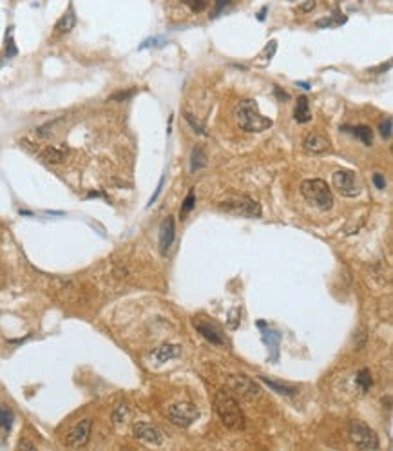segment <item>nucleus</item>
I'll return each instance as SVG.
<instances>
[{"mask_svg":"<svg viewBox=\"0 0 393 451\" xmlns=\"http://www.w3.org/2000/svg\"><path fill=\"white\" fill-rule=\"evenodd\" d=\"M132 430H134V435L138 437L140 440H143V442L151 444V446H159V444H163L161 431H159L156 426H152V424L138 422V424H134Z\"/></svg>","mask_w":393,"mask_h":451,"instance_id":"9","label":"nucleus"},{"mask_svg":"<svg viewBox=\"0 0 393 451\" xmlns=\"http://www.w3.org/2000/svg\"><path fill=\"white\" fill-rule=\"evenodd\" d=\"M379 131H381V136L384 140H389V138H391V118H386V120L379 125Z\"/></svg>","mask_w":393,"mask_h":451,"instance_id":"31","label":"nucleus"},{"mask_svg":"<svg viewBox=\"0 0 393 451\" xmlns=\"http://www.w3.org/2000/svg\"><path fill=\"white\" fill-rule=\"evenodd\" d=\"M266 9H268V8H266V6H265V8H263V9H261V11H259V15H258V20H259V22H263V20H265Z\"/></svg>","mask_w":393,"mask_h":451,"instance_id":"41","label":"nucleus"},{"mask_svg":"<svg viewBox=\"0 0 393 451\" xmlns=\"http://www.w3.org/2000/svg\"><path fill=\"white\" fill-rule=\"evenodd\" d=\"M154 355L159 363H165V361L176 359V357L181 355V348H179L178 344H163V346H159L158 350L154 351Z\"/></svg>","mask_w":393,"mask_h":451,"instance_id":"19","label":"nucleus"},{"mask_svg":"<svg viewBox=\"0 0 393 451\" xmlns=\"http://www.w3.org/2000/svg\"><path fill=\"white\" fill-rule=\"evenodd\" d=\"M11 29H13V28H9V31L6 33V56H8V58H13V56L18 55V49H16L15 42H13Z\"/></svg>","mask_w":393,"mask_h":451,"instance_id":"26","label":"nucleus"},{"mask_svg":"<svg viewBox=\"0 0 393 451\" xmlns=\"http://www.w3.org/2000/svg\"><path fill=\"white\" fill-rule=\"evenodd\" d=\"M297 85H301V87L306 89V91H310V89H312V87H310V84H306V82H297Z\"/></svg>","mask_w":393,"mask_h":451,"instance_id":"42","label":"nucleus"},{"mask_svg":"<svg viewBox=\"0 0 393 451\" xmlns=\"http://www.w3.org/2000/svg\"><path fill=\"white\" fill-rule=\"evenodd\" d=\"M18 449H35V444L29 442V440H20V442H18Z\"/></svg>","mask_w":393,"mask_h":451,"instance_id":"38","label":"nucleus"},{"mask_svg":"<svg viewBox=\"0 0 393 451\" xmlns=\"http://www.w3.org/2000/svg\"><path fill=\"white\" fill-rule=\"evenodd\" d=\"M129 415V408L125 406V404H118V406L114 408V411H112V420H114V424H122L123 420L127 419Z\"/></svg>","mask_w":393,"mask_h":451,"instance_id":"25","label":"nucleus"},{"mask_svg":"<svg viewBox=\"0 0 393 451\" xmlns=\"http://www.w3.org/2000/svg\"><path fill=\"white\" fill-rule=\"evenodd\" d=\"M76 26V15H75V9H73V6H69V9L64 13V15L60 16V20L55 24V31L56 33H69L73 31Z\"/></svg>","mask_w":393,"mask_h":451,"instance_id":"15","label":"nucleus"},{"mask_svg":"<svg viewBox=\"0 0 393 451\" xmlns=\"http://www.w3.org/2000/svg\"><path fill=\"white\" fill-rule=\"evenodd\" d=\"M374 183H375V187L379 188V191H384L386 188V180H384V176L382 174H374Z\"/></svg>","mask_w":393,"mask_h":451,"instance_id":"36","label":"nucleus"},{"mask_svg":"<svg viewBox=\"0 0 393 451\" xmlns=\"http://www.w3.org/2000/svg\"><path fill=\"white\" fill-rule=\"evenodd\" d=\"M346 22V16L341 15H332V16H326V18H321V20L315 22V26L321 29H328V28H337V26L344 24Z\"/></svg>","mask_w":393,"mask_h":451,"instance_id":"23","label":"nucleus"},{"mask_svg":"<svg viewBox=\"0 0 393 451\" xmlns=\"http://www.w3.org/2000/svg\"><path fill=\"white\" fill-rule=\"evenodd\" d=\"M174 236H176L174 220L169 216L167 220L161 223V227H159V250H161V254H167L171 245L174 243Z\"/></svg>","mask_w":393,"mask_h":451,"instance_id":"13","label":"nucleus"},{"mask_svg":"<svg viewBox=\"0 0 393 451\" xmlns=\"http://www.w3.org/2000/svg\"><path fill=\"white\" fill-rule=\"evenodd\" d=\"M261 381L270 388V390H274L275 393H279V395H295V393H297V388L292 386V384L275 383V381L268 379V377H261Z\"/></svg>","mask_w":393,"mask_h":451,"instance_id":"20","label":"nucleus"},{"mask_svg":"<svg viewBox=\"0 0 393 451\" xmlns=\"http://www.w3.org/2000/svg\"><path fill=\"white\" fill-rule=\"evenodd\" d=\"M196 330L201 334L203 337H205L206 341L211 344H214V346H223V337L221 334H219V330H216L214 326H211V324H205V323H194Z\"/></svg>","mask_w":393,"mask_h":451,"instance_id":"14","label":"nucleus"},{"mask_svg":"<svg viewBox=\"0 0 393 451\" xmlns=\"http://www.w3.org/2000/svg\"><path fill=\"white\" fill-rule=\"evenodd\" d=\"M294 118H295V122H297V124H308V122L312 120V112H310L308 98H306V96H299V98H297V105H295Z\"/></svg>","mask_w":393,"mask_h":451,"instance_id":"18","label":"nucleus"},{"mask_svg":"<svg viewBox=\"0 0 393 451\" xmlns=\"http://www.w3.org/2000/svg\"><path fill=\"white\" fill-rule=\"evenodd\" d=\"M163 185H165V176H161V178H159V183H158V187H156L154 194L151 196V200H149L147 207H152V205L156 203V200H158V198H159V194H161V191H163Z\"/></svg>","mask_w":393,"mask_h":451,"instance_id":"33","label":"nucleus"},{"mask_svg":"<svg viewBox=\"0 0 393 451\" xmlns=\"http://www.w3.org/2000/svg\"><path fill=\"white\" fill-rule=\"evenodd\" d=\"M230 2H232V0H216L211 18H218V16L221 15L223 11H225V8H226V6H228V4H230Z\"/></svg>","mask_w":393,"mask_h":451,"instance_id":"30","label":"nucleus"},{"mask_svg":"<svg viewBox=\"0 0 393 451\" xmlns=\"http://www.w3.org/2000/svg\"><path fill=\"white\" fill-rule=\"evenodd\" d=\"M13 420H15L13 411L8 406H4V404H0V428L4 431H11Z\"/></svg>","mask_w":393,"mask_h":451,"instance_id":"22","label":"nucleus"},{"mask_svg":"<svg viewBox=\"0 0 393 451\" xmlns=\"http://www.w3.org/2000/svg\"><path fill=\"white\" fill-rule=\"evenodd\" d=\"M357 386L361 388V391H368L369 386H372V373H369L368 368H362L357 373V379H355Z\"/></svg>","mask_w":393,"mask_h":451,"instance_id":"24","label":"nucleus"},{"mask_svg":"<svg viewBox=\"0 0 393 451\" xmlns=\"http://www.w3.org/2000/svg\"><path fill=\"white\" fill-rule=\"evenodd\" d=\"M274 92L279 96V98H281V100H290V96H288V92L281 91V89H279L278 85H274Z\"/></svg>","mask_w":393,"mask_h":451,"instance_id":"39","label":"nucleus"},{"mask_svg":"<svg viewBox=\"0 0 393 451\" xmlns=\"http://www.w3.org/2000/svg\"><path fill=\"white\" fill-rule=\"evenodd\" d=\"M91 428H93V420L91 419H84L80 420L75 428L67 433V439H65V444L69 447H84L85 444L89 442V437H91Z\"/></svg>","mask_w":393,"mask_h":451,"instance_id":"8","label":"nucleus"},{"mask_svg":"<svg viewBox=\"0 0 393 451\" xmlns=\"http://www.w3.org/2000/svg\"><path fill=\"white\" fill-rule=\"evenodd\" d=\"M258 326L261 328V337H263V343L268 346V350L272 351V359L278 361V353H279V344H281V334L275 330H272V328L266 326V323H263V321H259Z\"/></svg>","mask_w":393,"mask_h":451,"instance_id":"12","label":"nucleus"},{"mask_svg":"<svg viewBox=\"0 0 393 451\" xmlns=\"http://www.w3.org/2000/svg\"><path fill=\"white\" fill-rule=\"evenodd\" d=\"M301 194L310 205L317 207L319 210H330L334 205V194L328 183L322 180H305L301 183Z\"/></svg>","mask_w":393,"mask_h":451,"instance_id":"3","label":"nucleus"},{"mask_svg":"<svg viewBox=\"0 0 393 451\" xmlns=\"http://www.w3.org/2000/svg\"><path fill=\"white\" fill-rule=\"evenodd\" d=\"M206 165V154L201 147H194L191 154V171L196 172L199 169H203Z\"/></svg>","mask_w":393,"mask_h":451,"instance_id":"21","label":"nucleus"},{"mask_svg":"<svg viewBox=\"0 0 393 451\" xmlns=\"http://www.w3.org/2000/svg\"><path fill=\"white\" fill-rule=\"evenodd\" d=\"M275 49H278V42H275V40H270V42H268V45H266V48H265V51H263V55H265L266 58L270 60L272 56H274Z\"/></svg>","mask_w":393,"mask_h":451,"instance_id":"35","label":"nucleus"},{"mask_svg":"<svg viewBox=\"0 0 393 451\" xmlns=\"http://www.w3.org/2000/svg\"><path fill=\"white\" fill-rule=\"evenodd\" d=\"M230 386L232 390H236L239 395H243L245 399H254V397L261 395V390H259L258 384L245 375H234L230 379Z\"/></svg>","mask_w":393,"mask_h":451,"instance_id":"10","label":"nucleus"},{"mask_svg":"<svg viewBox=\"0 0 393 451\" xmlns=\"http://www.w3.org/2000/svg\"><path fill=\"white\" fill-rule=\"evenodd\" d=\"M348 435L350 440L359 449H379V439L375 435V431L362 420H350Z\"/></svg>","mask_w":393,"mask_h":451,"instance_id":"4","label":"nucleus"},{"mask_svg":"<svg viewBox=\"0 0 393 451\" xmlns=\"http://www.w3.org/2000/svg\"><path fill=\"white\" fill-rule=\"evenodd\" d=\"M342 131L344 132H350V134H354L355 138H359V140L362 141L364 145H372L374 144V132H372V129L368 127V125H355V127H342Z\"/></svg>","mask_w":393,"mask_h":451,"instance_id":"17","label":"nucleus"},{"mask_svg":"<svg viewBox=\"0 0 393 451\" xmlns=\"http://www.w3.org/2000/svg\"><path fill=\"white\" fill-rule=\"evenodd\" d=\"M236 118H238L239 127L246 132H263L274 125L268 116H263L259 112V105L256 100L239 102L236 107Z\"/></svg>","mask_w":393,"mask_h":451,"instance_id":"2","label":"nucleus"},{"mask_svg":"<svg viewBox=\"0 0 393 451\" xmlns=\"http://www.w3.org/2000/svg\"><path fill=\"white\" fill-rule=\"evenodd\" d=\"M330 140L328 136L321 134V132H310L306 134L305 141H303V149L310 154H322L325 151H328Z\"/></svg>","mask_w":393,"mask_h":451,"instance_id":"11","label":"nucleus"},{"mask_svg":"<svg viewBox=\"0 0 393 451\" xmlns=\"http://www.w3.org/2000/svg\"><path fill=\"white\" fill-rule=\"evenodd\" d=\"M20 214H22V216H33V212H28V210H20Z\"/></svg>","mask_w":393,"mask_h":451,"instance_id":"43","label":"nucleus"},{"mask_svg":"<svg viewBox=\"0 0 393 451\" xmlns=\"http://www.w3.org/2000/svg\"><path fill=\"white\" fill-rule=\"evenodd\" d=\"M332 181H334V187L339 191L341 196H346V198H355V196L361 194L362 185L359 181V178L355 176V172L352 171H337L334 176H332Z\"/></svg>","mask_w":393,"mask_h":451,"instance_id":"5","label":"nucleus"},{"mask_svg":"<svg viewBox=\"0 0 393 451\" xmlns=\"http://www.w3.org/2000/svg\"><path fill=\"white\" fill-rule=\"evenodd\" d=\"M134 92H136L134 89H131V91H120V92H114L109 100L111 102H125V100H129V98H132Z\"/></svg>","mask_w":393,"mask_h":451,"instance_id":"32","label":"nucleus"},{"mask_svg":"<svg viewBox=\"0 0 393 451\" xmlns=\"http://www.w3.org/2000/svg\"><path fill=\"white\" fill-rule=\"evenodd\" d=\"M196 205V198H194V192H189L187 198H185V201H183V207H181V218H185V216L189 214V212L194 208Z\"/></svg>","mask_w":393,"mask_h":451,"instance_id":"28","label":"nucleus"},{"mask_svg":"<svg viewBox=\"0 0 393 451\" xmlns=\"http://www.w3.org/2000/svg\"><path fill=\"white\" fill-rule=\"evenodd\" d=\"M167 44V40L163 38V36H154V38H147V40L143 42L142 45H140V51H143V49H147V48H161V45Z\"/></svg>","mask_w":393,"mask_h":451,"instance_id":"27","label":"nucleus"},{"mask_svg":"<svg viewBox=\"0 0 393 451\" xmlns=\"http://www.w3.org/2000/svg\"><path fill=\"white\" fill-rule=\"evenodd\" d=\"M183 4L189 6V9H191V11L199 13V11H203V9H205L206 0H183Z\"/></svg>","mask_w":393,"mask_h":451,"instance_id":"29","label":"nucleus"},{"mask_svg":"<svg viewBox=\"0 0 393 451\" xmlns=\"http://www.w3.org/2000/svg\"><path fill=\"white\" fill-rule=\"evenodd\" d=\"M198 417H199L198 408L191 402H179L169 408V419H171L172 424H176V426L179 428H189L191 424L196 422Z\"/></svg>","mask_w":393,"mask_h":451,"instance_id":"6","label":"nucleus"},{"mask_svg":"<svg viewBox=\"0 0 393 451\" xmlns=\"http://www.w3.org/2000/svg\"><path fill=\"white\" fill-rule=\"evenodd\" d=\"M185 118H187V122L189 124L192 125V129H194L196 132H198V134H201V136H206V132H205V129L201 127V125L198 124V122L194 120V116L191 114V112H185Z\"/></svg>","mask_w":393,"mask_h":451,"instance_id":"34","label":"nucleus"},{"mask_svg":"<svg viewBox=\"0 0 393 451\" xmlns=\"http://www.w3.org/2000/svg\"><path fill=\"white\" fill-rule=\"evenodd\" d=\"M214 410L218 413V417L221 419V422L225 424L228 430L239 431L245 428V413L239 408V402L232 397L230 391L219 390L216 393L214 399Z\"/></svg>","mask_w":393,"mask_h":451,"instance_id":"1","label":"nucleus"},{"mask_svg":"<svg viewBox=\"0 0 393 451\" xmlns=\"http://www.w3.org/2000/svg\"><path fill=\"white\" fill-rule=\"evenodd\" d=\"M314 8H315V0H306L305 4L301 6L303 11H312Z\"/></svg>","mask_w":393,"mask_h":451,"instance_id":"40","label":"nucleus"},{"mask_svg":"<svg viewBox=\"0 0 393 451\" xmlns=\"http://www.w3.org/2000/svg\"><path fill=\"white\" fill-rule=\"evenodd\" d=\"M221 208H225L230 214L246 216V218H259L261 216V207L258 201L250 200V198H239V200L232 201H223Z\"/></svg>","mask_w":393,"mask_h":451,"instance_id":"7","label":"nucleus"},{"mask_svg":"<svg viewBox=\"0 0 393 451\" xmlns=\"http://www.w3.org/2000/svg\"><path fill=\"white\" fill-rule=\"evenodd\" d=\"M67 156V147H48L42 151L40 158L45 161V163H62Z\"/></svg>","mask_w":393,"mask_h":451,"instance_id":"16","label":"nucleus"},{"mask_svg":"<svg viewBox=\"0 0 393 451\" xmlns=\"http://www.w3.org/2000/svg\"><path fill=\"white\" fill-rule=\"evenodd\" d=\"M389 67H391V62H386V64L379 65L377 69H369V73H375V75H381L382 71H388Z\"/></svg>","mask_w":393,"mask_h":451,"instance_id":"37","label":"nucleus"}]
</instances>
